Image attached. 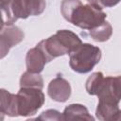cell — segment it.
<instances>
[{"instance_id":"4fadbf2b","label":"cell","mask_w":121,"mask_h":121,"mask_svg":"<svg viewBox=\"0 0 121 121\" xmlns=\"http://www.w3.org/2000/svg\"><path fill=\"white\" fill-rule=\"evenodd\" d=\"M20 86L21 88H37L42 90L43 87V80L40 74L26 72L21 77Z\"/></svg>"},{"instance_id":"277c9868","label":"cell","mask_w":121,"mask_h":121,"mask_svg":"<svg viewBox=\"0 0 121 121\" xmlns=\"http://www.w3.org/2000/svg\"><path fill=\"white\" fill-rule=\"evenodd\" d=\"M70 67L73 71L80 74L90 72L101 59L99 47L91 43H82L70 55Z\"/></svg>"},{"instance_id":"5bb4252c","label":"cell","mask_w":121,"mask_h":121,"mask_svg":"<svg viewBox=\"0 0 121 121\" xmlns=\"http://www.w3.org/2000/svg\"><path fill=\"white\" fill-rule=\"evenodd\" d=\"M90 36L95 42H105L110 39L112 34V27L109 22L105 21L101 26L89 31Z\"/></svg>"},{"instance_id":"9c48e42d","label":"cell","mask_w":121,"mask_h":121,"mask_svg":"<svg viewBox=\"0 0 121 121\" xmlns=\"http://www.w3.org/2000/svg\"><path fill=\"white\" fill-rule=\"evenodd\" d=\"M46 62H49L46 55L37 45L27 51L26 57V64L27 72L40 74L43 70Z\"/></svg>"},{"instance_id":"ba28073f","label":"cell","mask_w":121,"mask_h":121,"mask_svg":"<svg viewBox=\"0 0 121 121\" xmlns=\"http://www.w3.org/2000/svg\"><path fill=\"white\" fill-rule=\"evenodd\" d=\"M48 95L57 102H65L71 95V86L69 82L60 76L53 78L47 87Z\"/></svg>"},{"instance_id":"d6986e66","label":"cell","mask_w":121,"mask_h":121,"mask_svg":"<svg viewBox=\"0 0 121 121\" xmlns=\"http://www.w3.org/2000/svg\"><path fill=\"white\" fill-rule=\"evenodd\" d=\"M26 121H43V120L41 119V118L38 116V117H36V118H30V119H27V120H26Z\"/></svg>"},{"instance_id":"7a4b0ae2","label":"cell","mask_w":121,"mask_h":121,"mask_svg":"<svg viewBox=\"0 0 121 121\" xmlns=\"http://www.w3.org/2000/svg\"><path fill=\"white\" fill-rule=\"evenodd\" d=\"M81 44L82 42L76 33L67 29H61L49 38L41 41L37 46L44 52L48 60L51 61L57 57L65 54L70 55Z\"/></svg>"},{"instance_id":"30bf717a","label":"cell","mask_w":121,"mask_h":121,"mask_svg":"<svg viewBox=\"0 0 121 121\" xmlns=\"http://www.w3.org/2000/svg\"><path fill=\"white\" fill-rule=\"evenodd\" d=\"M63 121H95L88 109L81 104H71L62 112Z\"/></svg>"},{"instance_id":"5b68a950","label":"cell","mask_w":121,"mask_h":121,"mask_svg":"<svg viewBox=\"0 0 121 121\" xmlns=\"http://www.w3.org/2000/svg\"><path fill=\"white\" fill-rule=\"evenodd\" d=\"M16 96L18 114L21 116L35 114L44 103V95L37 88H20Z\"/></svg>"},{"instance_id":"8992f818","label":"cell","mask_w":121,"mask_h":121,"mask_svg":"<svg viewBox=\"0 0 121 121\" xmlns=\"http://www.w3.org/2000/svg\"><path fill=\"white\" fill-rule=\"evenodd\" d=\"M96 95L98 101L118 104L121 100V76L104 78Z\"/></svg>"},{"instance_id":"2e32d148","label":"cell","mask_w":121,"mask_h":121,"mask_svg":"<svg viewBox=\"0 0 121 121\" xmlns=\"http://www.w3.org/2000/svg\"><path fill=\"white\" fill-rule=\"evenodd\" d=\"M39 117L43 121H63L62 113L56 110H46L43 112Z\"/></svg>"},{"instance_id":"e0dca14e","label":"cell","mask_w":121,"mask_h":121,"mask_svg":"<svg viewBox=\"0 0 121 121\" xmlns=\"http://www.w3.org/2000/svg\"><path fill=\"white\" fill-rule=\"evenodd\" d=\"M96 2L102 8H104V7H112V6H114V5H116L118 3V2H109V1H96Z\"/></svg>"},{"instance_id":"8fae6325","label":"cell","mask_w":121,"mask_h":121,"mask_svg":"<svg viewBox=\"0 0 121 121\" xmlns=\"http://www.w3.org/2000/svg\"><path fill=\"white\" fill-rule=\"evenodd\" d=\"M1 112L9 116H18L16 95L10 94L5 89L1 90Z\"/></svg>"},{"instance_id":"ac0fdd59","label":"cell","mask_w":121,"mask_h":121,"mask_svg":"<svg viewBox=\"0 0 121 121\" xmlns=\"http://www.w3.org/2000/svg\"><path fill=\"white\" fill-rule=\"evenodd\" d=\"M112 121H121V110H119L118 113L115 115V117Z\"/></svg>"},{"instance_id":"7c38bea8","label":"cell","mask_w":121,"mask_h":121,"mask_svg":"<svg viewBox=\"0 0 121 121\" xmlns=\"http://www.w3.org/2000/svg\"><path fill=\"white\" fill-rule=\"evenodd\" d=\"M118 104L98 101L95 114L99 121H112L118 113Z\"/></svg>"},{"instance_id":"3957f363","label":"cell","mask_w":121,"mask_h":121,"mask_svg":"<svg viewBox=\"0 0 121 121\" xmlns=\"http://www.w3.org/2000/svg\"><path fill=\"white\" fill-rule=\"evenodd\" d=\"M44 1L15 0L2 1V26H10L18 19H26L30 15H39L45 9Z\"/></svg>"},{"instance_id":"9a60e30c","label":"cell","mask_w":121,"mask_h":121,"mask_svg":"<svg viewBox=\"0 0 121 121\" xmlns=\"http://www.w3.org/2000/svg\"><path fill=\"white\" fill-rule=\"evenodd\" d=\"M104 79V76L101 72H95L93 73L89 78L88 79L86 80V91L89 95H96L97 94V91L102 83Z\"/></svg>"},{"instance_id":"52a82bcc","label":"cell","mask_w":121,"mask_h":121,"mask_svg":"<svg viewBox=\"0 0 121 121\" xmlns=\"http://www.w3.org/2000/svg\"><path fill=\"white\" fill-rule=\"evenodd\" d=\"M24 39V32L16 26H2L0 33L1 58H4L10 47L16 45Z\"/></svg>"},{"instance_id":"6da1fadb","label":"cell","mask_w":121,"mask_h":121,"mask_svg":"<svg viewBox=\"0 0 121 121\" xmlns=\"http://www.w3.org/2000/svg\"><path fill=\"white\" fill-rule=\"evenodd\" d=\"M96 1H62L60 10L63 18L82 29L92 30L101 26L107 17Z\"/></svg>"}]
</instances>
